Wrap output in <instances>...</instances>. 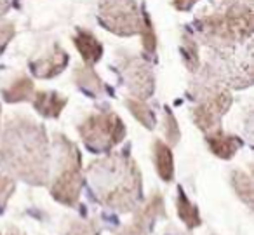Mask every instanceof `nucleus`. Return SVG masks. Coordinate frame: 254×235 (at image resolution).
Segmentation results:
<instances>
[{
  "mask_svg": "<svg viewBox=\"0 0 254 235\" xmlns=\"http://www.w3.org/2000/svg\"><path fill=\"white\" fill-rule=\"evenodd\" d=\"M253 7V0H216V11L221 9H230V7Z\"/></svg>",
  "mask_w": 254,
  "mask_h": 235,
  "instance_id": "24",
  "label": "nucleus"
},
{
  "mask_svg": "<svg viewBox=\"0 0 254 235\" xmlns=\"http://www.w3.org/2000/svg\"><path fill=\"white\" fill-rule=\"evenodd\" d=\"M139 33H141V46L145 49L146 54H153L157 51V35L155 30H153L152 19L146 12H143L141 16V28H139Z\"/></svg>",
  "mask_w": 254,
  "mask_h": 235,
  "instance_id": "19",
  "label": "nucleus"
},
{
  "mask_svg": "<svg viewBox=\"0 0 254 235\" xmlns=\"http://www.w3.org/2000/svg\"><path fill=\"white\" fill-rule=\"evenodd\" d=\"M54 145L58 150V174L51 185V195L64 206H75L84 185L80 154L77 147L63 134H56Z\"/></svg>",
  "mask_w": 254,
  "mask_h": 235,
  "instance_id": "3",
  "label": "nucleus"
},
{
  "mask_svg": "<svg viewBox=\"0 0 254 235\" xmlns=\"http://www.w3.org/2000/svg\"><path fill=\"white\" fill-rule=\"evenodd\" d=\"M33 106L40 115L47 117V119H56L61 115L63 108L66 106V98L58 92H46L39 91L33 94Z\"/></svg>",
  "mask_w": 254,
  "mask_h": 235,
  "instance_id": "10",
  "label": "nucleus"
},
{
  "mask_svg": "<svg viewBox=\"0 0 254 235\" xmlns=\"http://www.w3.org/2000/svg\"><path fill=\"white\" fill-rule=\"evenodd\" d=\"M205 141H207L211 152L216 155V157L223 158V160H230L233 155L237 154L240 147H242V141L239 138L232 136V134L223 133L221 129H214L211 133H205Z\"/></svg>",
  "mask_w": 254,
  "mask_h": 235,
  "instance_id": "9",
  "label": "nucleus"
},
{
  "mask_svg": "<svg viewBox=\"0 0 254 235\" xmlns=\"http://www.w3.org/2000/svg\"><path fill=\"white\" fill-rule=\"evenodd\" d=\"M33 92H35V85L33 80L28 77H19L2 92L4 99L7 103H21V101H30L33 98Z\"/></svg>",
  "mask_w": 254,
  "mask_h": 235,
  "instance_id": "13",
  "label": "nucleus"
},
{
  "mask_svg": "<svg viewBox=\"0 0 254 235\" xmlns=\"http://www.w3.org/2000/svg\"><path fill=\"white\" fill-rule=\"evenodd\" d=\"M166 216L164 211V199L159 192L153 193V197L136 213L134 216V225H138L139 228H145L146 225H152L157 218Z\"/></svg>",
  "mask_w": 254,
  "mask_h": 235,
  "instance_id": "12",
  "label": "nucleus"
},
{
  "mask_svg": "<svg viewBox=\"0 0 254 235\" xmlns=\"http://www.w3.org/2000/svg\"><path fill=\"white\" fill-rule=\"evenodd\" d=\"M16 35V28L12 21H0V54L4 53V49L7 47V44L12 40V37Z\"/></svg>",
  "mask_w": 254,
  "mask_h": 235,
  "instance_id": "22",
  "label": "nucleus"
},
{
  "mask_svg": "<svg viewBox=\"0 0 254 235\" xmlns=\"http://www.w3.org/2000/svg\"><path fill=\"white\" fill-rule=\"evenodd\" d=\"M68 65V54L66 51L61 46L54 44L53 51H51L47 56L39 58L37 61L30 63V68H32L33 75L39 78H53L56 75H60L61 72L66 68Z\"/></svg>",
  "mask_w": 254,
  "mask_h": 235,
  "instance_id": "7",
  "label": "nucleus"
},
{
  "mask_svg": "<svg viewBox=\"0 0 254 235\" xmlns=\"http://www.w3.org/2000/svg\"><path fill=\"white\" fill-rule=\"evenodd\" d=\"M73 44L87 67H92V65H96L99 60H101L103 44L99 42L98 37H96L92 32L84 30V28H78L73 37Z\"/></svg>",
  "mask_w": 254,
  "mask_h": 235,
  "instance_id": "8",
  "label": "nucleus"
},
{
  "mask_svg": "<svg viewBox=\"0 0 254 235\" xmlns=\"http://www.w3.org/2000/svg\"><path fill=\"white\" fill-rule=\"evenodd\" d=\"M117 235H145V232H143V228H139L138 225L132 223L131 227L124 228V230L120 232V234H117Z\"/></svg>",
  "mask_w": 254,
  "mask_h": 235,
  "instance_id": "26",
  "label": "nucleus"
},
{
  "mask_svg": "<svg viewBox=\"0 0 254 235\" xmlns=\"http://www.w3.org/2000/svg\"><path fill=\"white\" fill-rule=\"evenodd\" d=\"M99 23L108 32L120 37L139 33L141 12L136 0H99Z\"/></svg>",
  "mask_w": 254,
  "mask_h": 235,
  "instance_id": "5",
  "label": "nucleus"
},
{
  "mask_svg": "<svg viewBox=\"0 0 254 235\" xmlns=\"http://www.w3.org/2000/svg\"><path fill=\"white\" fill-rule=\"evenodd\" d=\"M164 134H166L167 141H169L171 145H176L181 138L178 122H176V119H174L173 113H171L169 108H166V117H164Z\"/></svg>",
  "mask_w": 254,
  "mask_h": 235,
  "instance_id": "20",
  "label": "nucleus"
},
{
  "mask_svg": "<svg viewBox=\"0 0 254 235\" xmlns=\"http://www.w3.org/2000/svg\"><path fill=\"white\" fill-rule=\"evenodd\" d=\"M126 106L129 108V112L134 115V119L138 120L139 124L146 127V129H153L157 124V117L155 113L152 112L148 105H146L143 99H136V98H127L126 99Z\"/></svg>",
  "mask_w": 254,
  "mask_h": 235,
  "instance_id": "16",
  "label": "nucleus"
},
{
  "mask_svg": "<svg viewBox=\"0 0 254 235\" xmlns=\"http://www.w3.org/2000/svg\"><path fill=\"white\" fill-rule=\"evenodd\" d=\"M178 214H180L181 221L187 225L188 228H195L200 225V214H198V207L188 200V197L183 193V190L180 188V195L176 200Z\"/></svg>",
  "mask_w": 254,
  "mask_h": 235,
  "instance_id": "18",
  "label": "nucleus"
},
{
  "mask_svg": "<svg viewBox=\"0 0 254 235\" xmlns=\"http://www.w3.org/2000/svg\"><path fill=\"white\" fill-rule=\"evenodd\" d=\"M73 78H75V82L78 84V87H82L85 92H89V94H94V96L103 94L101 78H99L98 74H96L91 67H87V65L75 68Z\"/></svg>",
  "mask_w": 254,
  "mask_h": 235,
  "instance_id": "14",
  "label": "nucleus"
},
{
  "mask_svg": "<svg viewBox=\"0 0 254 235\" xmlns=\"http://www.w3.org/2000/svg\"><path fill=\"white\" fill-rule=\"evenodd\" d=\"M197 2L198 0H171L173 7L178 9V11H190Z\"/></svg>",
  "mask_w": 254,
  "mask_h": 235,
  "instance_id": "25",
  "label": "nucleus"
},
{
  "mask_svg": "<svg viewBox=\"0 0 254 235\" xmlns=\"http://www.w3.org/2000/svg\"><path fill=\"white\" fill-rule=\"evenodd\" d=\"M87 172L99 202L112 209L131 211L141 199V174L129 155H108L92 162Z\"/></svg>",
  "mask_w": 254,
  "mask_h": 235,
  "instance_id": "2",
  "label": "nucleus"
},
{
  "mask_svg": "<svg viewBox=\"0 0 254 235\" xmlns=\"http://www.w3.org/2000/svg\"><path fill=\"white\" fill-rule=\"evenodd\" d=\"M84 143L92 152H110L126 138V126L113 112H96L78 126Z\"/></svg>",
  "mask_w": 254,
  "mask_h": 235,
  "instance_id": "4",
  "label": "nucleus"
},
{
  "mask_svg": "<svg viewBox=\"0 0 254 235\" xmlns=\"http://www.w3.org/2000/svg\"><path fill=\"white\" fill-rule=\"evenodd\" d=\"M9 9H11V2H9V0H0V18H2Z\"/></svg>",
  "mask_w": 254,
  "mask_h": 235,
  "instance_id": "27",
  "label": "nucleus"
},
{
  "mask_svg": "<svg viewBox=\"0 0 254 235\" xmlns=\"http://www.w3.org/2000/svg\"><path fill=\"white\" fill-rule=\"evenodd\" d=\"M232 186L237 192L240 200L247 204L249 207H253V200H254V188H253V179L249 174H246L240 169H235L232 172Z\"/></svg>",
  "mask_w": 254,
  "mask_h": 235,
  "instance_id": "17",
  "label": "nucleus"
},
{
  "mask_svg": "<svg viewBox=\"0 0 254 235\" xmlns=\"http://www.w3.org/2000/svg\"><path fill=\"white\" fill-rule=\"evenodd\" d=\"M153 150V162H155V169L159 172L162 181H173L174 178V158L173 150L169 145H166L162 140H155L152 145Z\"/></svg>",
  "mask_w": 254,
  "mask_h": 235,
  "instance_id": "11",
  "label": "nucleus"
},
{
  "mask_svg": "<svg viewBox=\"0 0 254 235\" xmlns=\"http://www.w3.org/2000/svg\"><path fill=\"white\" fill-rule=\"evenodd\" d=\"M0 155L12 172L26 183L44 185L49 176V150L46 131L25 115L7 119L2 133Z\"/></svg>",
  "mask_w": 254,
  "mask_h": 235,
  "instance_id": "1",
  "label": "nucleus"
},
{
  "mask_svg": "<svg viewBox=\"0 0 254 235\" xmlns=\"http://www.w3.org/2000/svg\"><path fill=\"white\" fill-rule=\"evenodd\" d=\"M181 54H183V63L191 74L200 68V56H198V46L197 40L188 32H183L181 35Z\"/></svg>",
  "mask_w": 254,
  "mask_h": 235,
  "instance_id": "15",
  "label": "nucleus"
},
{
  "mask_svg": "<svg viewBox=\"0 0 254 235\" xmlns=\"http://www.w3.org/2000/svg\"><path fill=\"white\" fill-rule=\"evenodd\" d=\"M64 235H96V227L92 223H82V221H73L70 225Z\"/></svg>",
  "mask_w": 254,
  "mask_h": 235,
  "instance_id": "23",
  "label": "nucleus"
},
{
  "mask_svg": "<svg viewBox=\"0 0 254 235\" xmlns=\"http://www.w3.org/2000/svg\"><path fill=\"white\" fill-rule=\"evenodd\" d=\"M7 235H23V234H19V232H16V230H11Z\"/></svg>",
  "mask_w": 254,
  "mask_h": 235,
  "instance_id": "28",
  "label": "nucleus"
},
{
  "mask_svg": "<svg viewBox=\"0 0 254 235\" xmlns=\"http://www.w3.org/2000/svg\"><path fill=\"white\" fill-rule=\"evenodd\" d=\"M14 186H16L14 181H12L9 176L0 174V211L5 207L9 197H11L12 192H14Z\"/></svg>",
  "mask_w": 254,
  "mask_h": 235,
  "instance_id": "21",
  "label": "nucleus"
},
{
  "mask_svg": "<svg viewBox=\"0 0 254 235\" xmlns=\"http://www.w3.org/2000/svg\"><path fill=\"white\" fill-rule=\"evenodd\" d=\"M119 67L122 72L126 87L136 99L145 101L146 98L153 94L155 77H153L152 68L146 61H143L138 56H132V54H124L119 61Z\"/></svg>",
  "mask_w": 254,
  "mask_h": 235,
  "instance_id": "6",
  "label": "nucleus"
}]
</instances>
